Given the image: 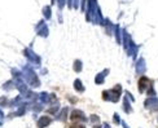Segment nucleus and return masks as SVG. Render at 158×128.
<instances>
[{"label":"nucleus","instance_id":"1","mask_svg":"<svg viewBox=\"0 0 158 128\" xmlns=\"http://www.w3.org/2000/svg\"><path fill=\"white\" fill-rule=\"evenodd\" d=\"M70 128H84L83 126H71Z\"/></svg>","mask_w":158,"mask_h":128}]
</instances>
